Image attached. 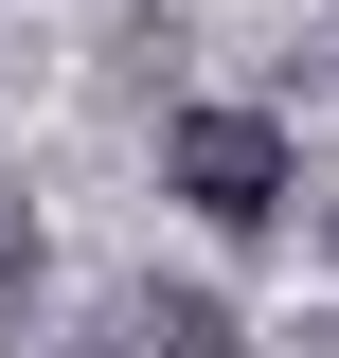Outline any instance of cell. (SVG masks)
Listing matches in <instances>:
<instances>
[{
	"mask_svg": "<svg viewBox=\"0 0 339 358\" xmlns=\"http://www.w3.org/2000/svg\"><path fill=\"white\" fill-rule=\"evenodd\" d=\"M161 179L197 197L214 233H286V197H303V162H286L268 108H179V126H161Z\"/></svg>",
	"mask_w": 339,
	"mask_h": 358,
	"instance_id": "6da1fadb",
	"label": "cell"
},
{
	"mask_svg": "<svg viewBox=\"0 0 339 358\" xmlns=\"http://www.w3.org/2000/svg\"><path fill=\"white\" fill-rule=\"evenodd\" d=\"M126 341H143V358H250V322L214 305V287H143V305H126Z\"/></svg>",
	"mask_w": 339,
	"mask_h": 358,
	"instance_id": "7a4b0ae2",
	"label": "cell"
},
{
	"mask_svg": "<svg viewBox=\"0 0 339 358\" xmlns=\"http://www.w3.org/2000/svg\"><path fill=\"white\" fill-rule=\"evenodd\" d=\"M18 287H36V215L0 197V322H18Z\"/></svg>",
	"mask_w": 339,
	"mask_h": 358,
	"instance_id": "3957f363",
	"label": "cell"
}]
</instances>
